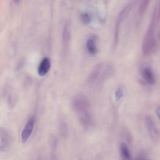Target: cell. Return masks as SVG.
I'll return each mask as SVG.
<instances>
[{
    "instance_id": "14",
    "label": "cell",
    "mask_w": 160,
    "mask_h": 160,
    "mask_svg": "<svg viewBox=\"0 0 160 160\" xmlns=\"http://www.w3.org/2000/svg\"><path fill=\"white\" fill-rule=\"evenodd\" d=\"M48 141L52 150V151L55 150L57 147L58 144V140L57 138L54 135H50L48 138Z\"/></svg>"
},
{
    "instance_id": "5",
    "label": "cell",
    "mask_w": 160,
    "mask_h": 160,
    "mask_svg": "<svg viewBox=\"0 0 160 160\" xmlns=\"http://www.w3.org/2000/svg\"><path fill=\"white\" fill-rule=\"evenodd\" d=\"M115 69L113 65L108 63L105 66L98 79V83L101 84L110 78L115 73Z\"/></svg>"
},
{
    "instance_id": "20",
    "label": "cell",
    "mask_w": 160,
    "mask_h": 160,
    "mask_svg": "<svg viewBox=\"0 0 160 160\" xmlns=\"http://www.w3.org/2000/svg\"><path fill=\"white\" fill-rule=\"evenodd\" d=\"M137 160H148V159L144 156H141L138 158Z\"/></svg>"
},
{
    "instance_id": "18",
    "label": "cell",
    "mask_w": 160,
    "mask_h": 160,
    "mask_svg": "<svg viewBox=\"0 0 160 160\" xmlns=\"http://www.w3.org/2000/svg\"><path fill=\"white\" fill-rule=\"evenodd\" d=\"M60 132L61 135L65 136L67 134V128L66 124L64 123L62 125L60 128Z\"/></svg>"
},
{
    "instance_id": "4",
    "label": "cell",
    "mask_w": 160,
    "mask_h": 160,
    "mask_svg": "<svg viewBox=\"0 0 160 160\" xmlns=\"http://www.w3.org/2000/svg\"><path fill=\"white\" fill-rule=\"evenodd\" d=\"M145 122L149 134L154 140H157L159 137V132L153 119L149 116L145 118Z\"/></svg>"
},
{
    "instance_id": "7",
    "label": "cell",
    "mask_w": 160,
    "mask_h": 160,
    "mask_svg": "<svg viewBox=\"0 0 160 160\" xmlns=\"http://www.w3.org/2000/svg\"><path fill=\"white\" fill-rule=\"evenodd\" d=\"M11 138L9 134L3 129H1L0 132V149L2 151L7 150L11 142Z\"/></svg>"
},
{
    "instance_id": "17",
    "label": "cell",
    "mask_w": 160,
    "mask_h": 160,
    "mask_svg": "<svg viewBox=\"0 0 160 160\" xmlns=\"http://www.w3.org/2000/svg\"><path fill=\"white\" fill-rule=\"evenodd\" d=\"M123 90L121 88H118L115 92V97L116 100H120L123 96Z\"/></svg>"
},
{
    "instance_id": "3",
    "label": "cell",
    "mask_w": 160,
    "mask_h": 160,
    "mask_svg": "<svg viewBox=\"0 0 160 160\" xmlns=\"http://www.w3.org/2000/svg\"><path fill=\"white\" fill-rule=\"evenodd\" d=\"M72 106L74 110L79 114L88 111L90 104L88 100L84 95L79 94L74 98Z\"/></svg>"
},
{
    "instance_id": "1",
    "label": "cell",
    "mask_w": 160,
    "mask_h": 160,
    "mask_svg": "<svg viewBox=\"0 0 160 160\" xmlns=\"http://www.w3.org/2000/svg\"><path fill=\"white\" fill-rule=\"evenodd\" d=\"M155 27V24L151 22L142 45V52L145 55L149 54L155 47L156 44L154 35Z\"/></svg>"
},
{
    "instance_id": "19",
    "label": "cell",
    "mask_w": 160,
    "mask_h": 160,
    "mask_svg": "<svg viewBox=\"0 0 160 160\" xmlns=\"http://www.w3.org/2000/svg\"><path fill=\"white\" fill-rule=\"evenodd\" d=\"M156 112L158 118L160 120V105L157 108Z\"/></svg>"
},
{
    "instance_id": "12",
    "label": "cell",
    "mask_w": 160,
    "mask_h": 160,
    "mask_svg": "<svg viewBox=\"0 0 160 160\" xmlns=\"http://www.w3.org/2000/svg\"><path fill=\"white\" fill-rule=\"evenodd\" d=\"M86 47L88 52L92 55H96L98 52L95 41L92 38L88 39L86 42Z\"/></svg>"
},
{
    "instance_id": "6",
    "label": "cell",
    "mask_w": 160,
    "mask_h": 160,
    "mask_svg": "<svg viewBox=\"0 0 160 160\" xmlns=\"http://www.w3.org/2000/svg\"><path fill=\"white\" fill-rule=\"evenodd\" d=\"M34 123V118L32 117L29 119L26 125L21 134V139L22 143H25L31 135Z\"/></svg>"
},
{
    "instance_id": "8",
    "label": "cell",
    "mask_w": 160,
    "mask_h": 160,
    "mask_svg": "<svg viewBox=\"0 0 160 160\" xmlns=\"http://www.w3.org/2000/svg\"><path fill=\"white\" fill-rule=\"evenodd\" d=\"M103 63H98L93 68L87 79L88 82L92 83L99 77L103 67Z\"/></svg>"
},
{
    "instance_id": "2",
    "label": "cell",
    "mask_w": 160,
    "mask_h": 160,
    "mask_svg": "<svg viewBox=\"0 0 160 160\" xmlns=\"http://www.w3.org/2000/svg\"><path fill=\"white\" fill-rule=\"evenodd\" d=\"M133 3L131 2L127 4L121 10L118 16L115 23L114 37L113 45L117 47L118 42L120 28L121 22L128 15L131 10Z\"/></svg>"
},
{
    "instance_id": "11",
    "label": "cell",
    "mask_w": 160,
    "mask_h": 160,
    "mask_svg": "<svg viewBox=\"0 0 160 160\" xmlns=\"http://www.w3.org/2000/svg\"><path fill=\"white\" fill-rule=\"evenodd\" d=\"M142 76L146 81L149 84H154L155 79L152 70L148 68H143L142 72Z\"/></svg>"
},
{
    "instance_id": "15",
    "label": "cell",
    "mask_w": 160,
    "mask_h": 160,
    "mask_svg": "<svg viewBox=\"0 0 160 160\" xmlns=\"http://www.w3.org/2000/svg\"><path fill=\"white\" fill-rule=\"evenodd\" d=\"M149 4L148 0H143L140 3L138 8V13L140 15H142L146 10Z\"/></svg>"
},
{
    "instance_id": "21",
    "label": "cell",
    "mask_w": 160,
    "mask_h": 160,
    "mask_svg": "<svg viewBox=\"0 0 160 160\" xmlns=\"http://www.w3.org/2000/svg\"><path fill=\"white\" fill-rule=\"evenodd\" d=\"M36 160H41V159L40 158H38Z\"/></svg>"
},
{
    "instance_id": "9",
    "label": "cell",
    "mask_w": 160,
    "mask_h": 160,
    "mask_svg": "<svg viewBox=\"0 0 160 160\" xmlns=\"http://www.w3.org/2000/svg\"><path fill=\"white\" fill-rule=\"evenodd\" d=\"M51 67V62L49 59L45 57L41 61L38 67V71L39 76H43L49 71Z\"/></svg>"
},
{
    "instance_id": "13",
    "label": "cell",
    "mask_w": 160,
    "mask_h": 160,
    "mask_svg": "<svg viewBox=\"0 0 160 160\" xmlns=\"http://www.w3.org/2000/svg\"><path fill=\"white\" fill-rule=\"evenodd\" d=\"M120 150L123 160H132L130 152L126 144L122 143Z\"/></svg>"
},
{
    "instance_id": "16",
    "label": "cell",
    "mask_w": 160,
    "mask_h": 160,
    "mask_svg": "<svg viewBox=\"0 0 160 160\" xmlns=\"http://www.w3.org/2000/svg\"><path fill=\"white\" fill-rule=\"evenodd\" d=\"M81 17L82 20L85 23L88 24L90 22L91 17L88 12H85L82 13Z\"/></svg>"
},
{
    "instance_id": "10",
    "label": "cell",
    "mask_w": 160,
    "mask_h": 160,
    "mask_svg": "<svg viewBox=\"0 0 160 160\" xmlns=\"http://www.w3.org/2000/svg\"><path fill=\"white\" fill-rule=\"evenodd\" d=\"M79 115V120L82 126L87 128L92 123V119L89 111L86 112Z\"/></svg>"
}]
</instances>
